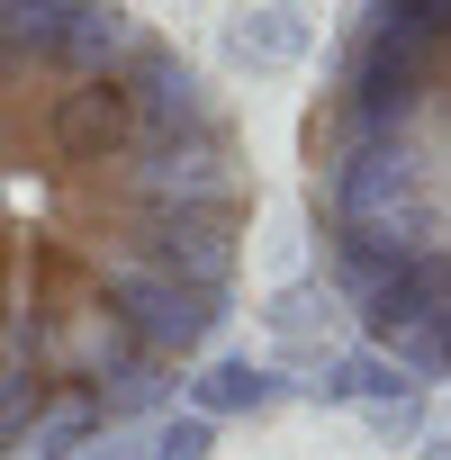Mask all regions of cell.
<instances>
[{"instance_id":"1","label":"cell","mask_w":451,"mask_h":460,"mask_svg":"<svg viewBox=\"0 0 451 460\" xmlns=\"http://www.w3.org/2000/svg\"><path fill=\"white\" fill-rule=\"evenodd\" d=\"M253 145L127 0H0V460L163 415L235 316Z\"/></svg>"},{"instance_id":"2","label":"cell","mask_w":451,"mask_h":460,"mask_svg":"<svg viewBox=\"0 0 451 460\" xmlns=\"http://www.w3.org/2000/svg\"><path fill=\"white\" fill-rule=\"evenodd\" d=\"M298 199L352 334L451 388V0H343L298 118Z\"/></svg>"},{"instance_id":"3","label":"cell","mask_w":451,"mask_h":460,"mask_svg":"<svg viewBox=\"0 0 451 460\" xmlns=\"http://www.w3.org/2000/svg\"><path fill=\"white\" fill-rule=\"evenodd\" d=\"M289 397H298V379H289L280 361H253V352H217V361H199V370L181 379V406L208 415L217 433H226V424H262V415H280Z\"/></svg>"},{"instance_id":"4","label":"cell","mask_w":451,"mask_h":460,"mask_svg":"<svg viewBox=\"0 0 451 460\" xmlns=\"http://www.w3.org/2000/svg\"><path fill=\"white\" fill-rule=\"evenodd\" d=\"M415 388H424V379H415V370H397V361H388V352H370V343H361V352H334V361L307 379V397L352 406V415H361V406H397V397H415Z\"/></svg>"},{"instance_id":"5","label":"cell","mask_w":451,"mask_h":460,"mask_svg":"<svg viewBox=\"0 0 451 460\" xmlns=\"http://www.w3.org/2000/svg\"><path fill=\"white\" fill-rule=\"evenodd\" d=\"M226 55L253 64V73H289V64H307V55H316V28H307L298 10H280V0H262V10L226 19Z\"/></svg>"},{"instance_id":"6","label":"cell","mask_w":451,"mask_h":460,"mask_svg":"<svg viewBox=\"0 0 451 460\" xmlns=\"http://www.w3.org/2000/svg\"><path fill=\"white\" fill-rule=\"evenodd\" d=\"M208 451H217V424L181 406V415H172V424L154 433V451H145V460H208Z\"/></svg>"},{"instance_id":"7","label":"cell","mask_w":451,"mask_h":460,"mask_svg":"<svg viewBox=\"0 0 451 460\" xmlns=\"http://www.w3.org/2000/svg\"><path fill=\"white\" fill-rule=\"evenodd\" d=\"M415 460H451V433H424V442H415Z\"/></svg>"},{"instance_id":"8","label":"cell","mask_w":451,"mask_h":460,"mask_svg":"<svg viewBox=\"0 0 451 460\" xmlns=\"http://www.w3.org/2000/svg\"><path fill=\"white\" fill-rule=\"evenodd\" d=\"M280 10H307V0H280Z\"/></svg>"}]
</instances>
